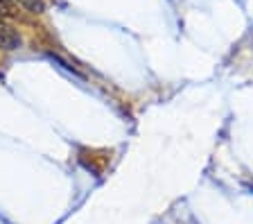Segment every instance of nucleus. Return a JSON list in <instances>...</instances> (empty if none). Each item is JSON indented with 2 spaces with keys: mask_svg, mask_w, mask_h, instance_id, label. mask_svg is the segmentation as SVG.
<instances>
[{
  "mask_svg": "<svg viewBox=\"0 0 253 224\" xmlns=\"http://www.w3.org/2000/svg\"><path fill=\"white\" fill-rule=\"evenodd\" d=\"M0 48L2 50L21 48V37H18L9 25H2V23H0Z\"/></svg>",
  "mask_w": 253,
  "mask_h": 224,
  "instance_id": "f257e3e1",
  "label": "nucleus"
},
{
  "mask_svg": "<svg viewBox=\"0 0 253 224\" xmlns=\"http://www.w3.org/2000/svg\"><path fill=\"white\" fill-rule=\"evenodd\" d=\"M11 16H16L14 0H0V18H11Z\"/></svg>",
  "mask_w": 253,
  "mask_h": 224,
  "instance_id": "7ed1b4c3",
  "label": "nucleus"
},
{
  "mask_svg": "<svg viewBox=\"0 0 253 224\" xmlns=\"http://www.w3.org/2000/svg\"><path fill=\"white\" fill-rule=\"evenodd\" d=\"M18 5H23L27 11H32V14H43V9H45V2L43 0H16Z\"/></svg>",
  "mask_w": 253,
  "mask_h": 224,
  "instance_id": "f03ea898",
  "label": "nucleus"
}]
</instances>
